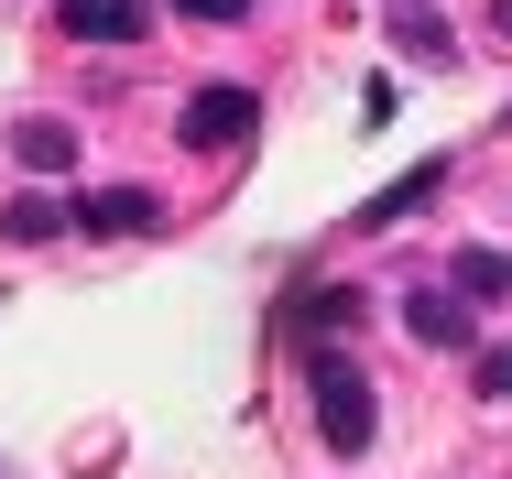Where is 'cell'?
<instances>
[{"label":"cell","instance_id":"1","mask_svg":"<svg viewBox=\"0 0 512 479\" xmlns=\"http://www.w3.org/2000/svg\"><path fill=\"white\" fill-rule=\"evenodd\" d=\"M306 403H316V436H327V458H371V425H382V403H371V371H360V360L316 349V360H306Z\"/></svg>","mask_w":512,"mask_h":479},{"label":"cell","instance_id":"2","mask_svg":"<svg viewBox=\"0 0 512 479\" xmlns=\"http://www.w3.org/2000/svg\"><path fill=\"white\" fill-rule=\"evenodd\" d=\"M251 120H262V98L240 88V77H207L175 131H186V153H229V142H251Z\"/></svg>","mask_w":512,"mask_h":479},{"label":"cell","instance_id":"3","mask_svg":"<svg viewBox=\"0 0 512 479\" xmlns=\"http://www.w3.org/2000/svg\"><path fill=\"white\" fill-rule=\"evenodd\" d=\"M77 229L142 240V229H164V196H153V186H99V196H77Z\"/></svg>","mask_w":512,"mask_h":479},{"label":"cell","instance_id":"4","mask_svg":"<svg viewBox=\"0 0 512 479\" xmlns=\"http://www.w3.org/2000/svg\"><path fill=\"white\" fill-rule=\"evenodd\" d=\"M11 164L22 175H77V120H44V109L11 120Z\"/></svg>","mask_w":512,"mask_h":479},{"label":"cell","instance_id":"5","mask_svg":"<svg viewBox=\"0 0 512 479\" xmlns=\"http://www.w3.org/2000/svg\"><path fill=\"white\" fill-rule=\"evenodd\" d=\"M404 327L425 338V349H469V327H480V305L447 284V294H404Z\"/></svg>","mask_w":512,"mask_h":479},{"label":"cell","instance_id":"6","mask_svg":"<svg viewBox=\"0 0 512 479\" xmlns=\"http://www.w3.org/2000/svg\"><path fill=\"white\" fill-rule=\"evenodd\" d=\"M55 11H66V33H77V44H142V33H153V11H142V0H55Z\"/></svg>","mask_w":512,"mask_h":479},{"label":"cell","instance_id":"7","mask_svg":"<svg viewBox=\"0 0 512 479\" xmlns=\"http://www.w3.org/2000/svg\"><path fill=\"white\" fill-rule=\"evenodd\" d=\"M447 186V153H425V164H414V175H393V186L371 196V207H360V229H393V218H414V207H425V196Z\"/></svg>","mask_w":512,"mask_h":479},{"label":"cell","instance_id":"8","mask_svg":"<svg viewBox=\"0 0 512 479\" xmlns=\"http://www.w3.org/2000/svg\"><path fill=\"white\" fill-rule=\"evenodd\" d=\"M447 273H458V294H469V305H502V294H512V251H502V240H469Z\"/></svg>","mask_w":512,"mask_h":479},{"label":"cell","instance_id":"9","mask_svg":"<svg viewBox=\"0 0 512 479\" xmlns=\"http://www.w3.org/2000/svg\"><path fill=\"white\" fill-rule=\"evenodd\" d=\"M66 218H77V207H66V196H55V186H33V196H11V207H0V229H11L22 251H33V240H55Z\"/></svg>","mask_w":512,"mask_h":479},{"label":"cell","instance_id":"10","mask_svg":"<svg viewBox=\"0 0 512 479\" xmlns=\"http://www.w3.org/2000/svg\"><path fill=\"white\" fill-rule=\"evenodd\" d=\"M393 44H414L425 66H447V22H436L425 0H404V11H393Z\"/></svg>","mask_w":512,"mask_h":479},{"label":"cell","instance_id":"11","mask_svg":"<svg viewBox=\"0 0 512 479\" xmlns=\"http://www.w3.org/2000/svg\"><path fill=\"white\" fill-rule=\"evenodd\" d=\"M469 382H480V403H512V338H502V349H480V360H469Z\"/></svg>","mask_w":512,"mask_h":479},{"label":"cell","instance_id":"12","mask_svg":"<svg viewBox=\"0 0 512 479\" xmlns=\"http://www.w3.org/2000/svg\"><path fill=\"white\" fill-rule=\"evenodd\" d=\"M164 11H186V22H240L251 0H164Z\"/></svg>","mask_w":512,"mask_h":479},{"label":"cell","instance_id":"13","mask_svg":"<svg viewBox=\"0 0 512 479\" xmlns=\"http://www.w3.org/2000/svg\"><path fill=\"white\" fill-rule=\"evenodd\" d=\"M502 33H512V0H502Z\"/></svg>","mask_w":512,"mask_h":479}]
</instances>
